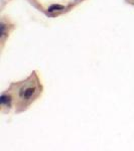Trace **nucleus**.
Wrapping results in <instances>:
<instances>
[{
	"instance_id": "obj_1",
	"label": "nucleus",
	"mask_w": 134,
	"mask_h": 151,
	"mask_svg": "<svg viewBox=\"0 0 134 151\" xmlns=\"http://www.w3.org/2000/svg\"><path fill=\"white\" fill-rule=\"evenodd\" d=\"M35 87H29V88H26L25 90L23 91V93H21L20 95L23 97L25 100H28L30 99L31 97L33 96V94L35 93Z\"/></svg>"
},
{
	"instance_id": "obj_2",
	"label": "nucleus",
	"mask_w": 134,
	"mask_h": 151,
	"mask_svg": "<svg viewBox=\"0 0 134 151\" xmlns=\"http://www.w3.org/2000/svg\"><path fill=\"white\" fill-rule=\"evenodd\" d=\"M0 103H1L2 106H10V104H11L10 96L2 94L1 96H0Z\"/></svg>"
},
{
	"instance_id": "obj_3",
	"label": "nucleus",
	"mask_w": 134,
	"mask_h": 151,
	"mask_svg": "<svg viewBox=\"0 0 134 151\" xmlns=\"http://www.w3.org/2000/svg\"><path fill=\"white\" fill-rule=\"evenodd\" d=\"M65 6L64 5H60V4H53L48 8V12H55V11H61V10H64Z\"/></svg>"
},
{
	"instance_id": "obj_4",
	"label": "nucleus",
	"mask_w": 134,
	"mask_h": 151,
	"mask_svg": "<svg viewBox=\"0 0 134 151\" xmlns=\"http://www.w3.org/2000/svg\"><path fill=\"white\" fill-rule=\"evenodd\" d=\"M1 37L3 38V36L5 35V26H4V24L3 23H1Z\"/></svg>"
}]
</instances>
